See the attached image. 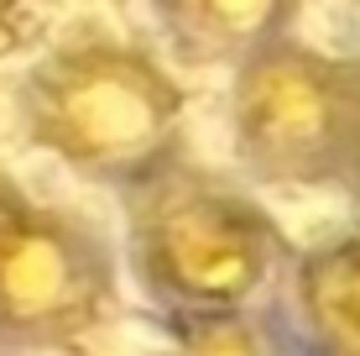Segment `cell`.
<instances>
[{"label":"cell","mask_w":360,"mask_h":356,"mask_svg":"<svg viewBox=\"0 0 360 356\" xmlns=\"http://www.w3.org/2000/svg\"><path fill=\"white\" fill-rule=\"evenodd\" d=\"M167 356H282V346L251 320V314H225V320L178 325Z\"/></svg>","instance_id":"52a82bcc"},{"label":"cell","mask_w":360,"mask_h":356,"mask_svg":"<svg viewBox=\"0 0 360 356\" xmlns=\"http://www.w3.org/2000/svg\"><path fill=\"white\" fill-rule=\"evenodd\" d=\"M355 189H360V173H355Z\"/></svg>","instance_id":"8fae6325"},{"label":"cell","mask_w":360,"mask_h":356,"mask_svg":"<svg viewBox=\"0 0 360 356\" xmlns=\"http://www.w3.org/2000/svg\"><path fill=\"white\" fill-rule=\"evenodd\" d=\"M120 267L79 210L32 200L0 226V351H63L115 309Z\"/></svg>","instance_id":"277c9868"},{"label":"cell","mask_w":360,"mask_h":356,"mask_svg":"<svg viewBox=\"0 0 360 356\" xmlns=\"http://www.w3.org/2000/svg\"><path fill=\"white\" fill-rule=\"evenodd\" d=\"M126 262L172 325L251 314L297 252L251 189L183 157L126 194Z\"/></svg>","instance_id":"7a4b0ae2"},{"label":"cell","mask_w":360,"mask_h":356,"mask_svg":"<svg viewBox=\"0 0 360 356\" xmlns=\"http://www.w3.org/2000/svg\"><path fill=\"white\" fill-rule=\"evenodd\" d=\"M32 152L120 200L188 157V90L131 37H68L16 90Z\"/></svg>","instance_id":"6da1fadb"},{"label":"cell","mask_w":360,"mask_h":356,"mask_svg":"<svg viewBox=\"0 0 360 356\" xmlns=\"http://www.w3.org/2000/svg\"><path fill=\"white\" fill-rule=\"evenodd\" d=\"M21 27H27V0H0V58L21 42Z\"/></svg>","instance_id":"ba28073f"},{"label":"cell","mask_w":360,"mask_h":356,"mask_svg":"<svg viewBox=\"0 0 360 356\" xmlns=\"http://www.w3.org/2000/svg\"><path fill=\"white\" fill-rule=\"evenodd\" d=\"M183 53L204 63H245L251 53L292 37L303 0H152Z\"/></svg>","instance_id":"5b68a950"},{"label":"cell","mask_w":360,"mask_h":356,"mask_svg":"<svg viewBox=\"0 0 360 356\" xmlns=\"http://www.w3.org/2000/svg\"><path fill=\"white\" fill-rule=\"evenodd\" d=\"M27 204H32V194H27V189H21V183H16V178H11V173H6V168H0V226H6V220H11V215H16V210H27Z\"/></svg>","instance_id":"9c48e42d"},{"label":"cell","mask_w":360,"mask_h":356,"mask_svg":"<svg viewBox=\"0 0 360 356\" xmlns=\"http://www.w3.org/2000/svg\"><path fill=\"white\" fill-rule=\"evenodd\" d=\"M355 241H360V226H355Z\"/></svg>","instance_id":"30bf717a"},{"label":"cell","mask_w":360,"mask_h":356,"mask_svg":"<svg viewBox=\"0 0 360 356\" xmlns=\"http://www.w3.org/2000/svg\"><path fill=\"white\" fill-rule=\"evenodd\" d=\"M230 142L271 189H355L360 173V58L303 37L251 53L230 73Z\"/></svg>","instance_id":"3957f363"},{"label":"cell","mask_w":360,"mask_h":356,"mask_svg":"<svg viewBox=\"0 0 360 356\" xmlns=\"http://www.w3.org/2000/svg\"><path fill=\"white\" fill-rule=\"evenodd\" d=\"M292 309L314 356H360V241H329L292 262Z\"/></svg>","instance_id":"8992f818"}]
</instances>
